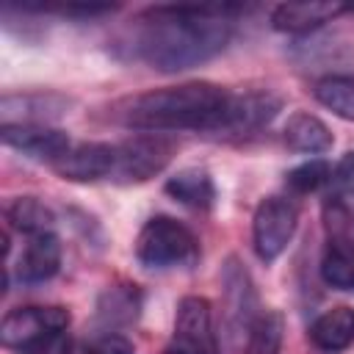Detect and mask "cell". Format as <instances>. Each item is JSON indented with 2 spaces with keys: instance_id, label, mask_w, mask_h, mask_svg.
Masks as SVG:
<instances>
[{
  "instance_id": "cell-9",
  "label": "cell",
  "mask_w": 354,
  "mask_h": 354,
  "mask_svg": "<svg viewBox=\"0 0 354 354\" xmlns=\"http://www.w3.org/2000/svg\"><path fill=\"white\" fill-rule=\"evenodd\" d=\"M0 138L6 147L17 149L33 160H44L50 166L61 155H66L72 147L69 136L58 127H50V124H3Z\"/></svg>"
},
{
  "instance_id": "cell-12",
  "label": "cell",
  "mask_w": 354,
  "mask_h": 354,
  "mask_svg": "<svg viewBox=\"0 0 354 354\" xmlns=\"http://www.w3.org/2000/svg\"><path fill=\"white\" fill-rule=\"evenodd\" d=\"M346 11H351V6H346V3H332V0L279 3V6L271 11V25H274V30L301 36V33L318 30L321 25L337 19V17L346 14Z\"/></svg>"
},
{
  "instance_id": "cell-25",
  "label": "cell",
  "mask_w": 354,
  "mask_h": 354,
  "mask_svg": "<svg viewBox=\"0 0 354 354\" xmlns=\"http://www.w3.org/2000/svg\"><path fill=\"white\" fill-rule=\"evenodd\" d=\"M83 354H136L133 343L124 337V335H116V332H105L100 337H94Z\"/></svg>"
},
{
  "instance_id": "cell-11",
  "label": "cell",
  "mask_w": 354,
  "mask_h": 354,
  "mask_svg": "<svg viewBox=\"0 0 354 354\" xmlns=\"http://www.w3.org/2000/svg\"><path fill=\"white\" fill-rule=\"evenodd\" d=\"M69 100L55 91H25V94H3L0 116L3 124H50L64 116Z\"/></svg>"
},
{
  "instance_id": "cell-6",
  "label": "cell",
  "mask_w": 354,
  "mask_h": 354,
  "mask_svg": "<svg viewBox=\"0 0 354 354\" xmlns=\"http://www.w3.org/2000/svg\"><path fill=\"white\" fill-rule=\"evenodd\" d=\"M163 354H216L213 307L205 296H183L174 313V332Z\"/></svg>"
},
{
  "instance_id": "cell-3",
  "label": "cell",
  "mask_w": 354,
  "mask_h": 354,
  "mask_svg": "<svg viewBox=\"0 0 354 354\" xmlns=\"http://www.w3.org/2000/svg\"><path fill=\"white\" fill-rule=\"evenodd\" d=\"M199 257L196 235L171 216H152L136 238V260L147 268L191 266Z\"/></svg>"
},
{
  "instance_id": "cell-8",
  "label": "cell",
  "mask_w": 354,
  "mask_h": 354,
  "mask_svg": "<svg viewBox=\"0 0 354 354\" xmlns=\"http://www.w3.org/2000/svg\"><path fill=\"white\" fill-rule=\"evenodd\" d=\"M113 160H116V144L83 141V144L69 147V152L61 155L53 163V169L58 177H64L69 183H97V180L111 177Z\"/></svg>"
},
{
  "instance_id": "cell-7",
  "label": "cell",
  "mask_w": 354,
  "mask_h": 354,
  "mask_svg": "<svg viewBox=\"0 0 354 354\" xmlns=\"http://www.w3.org/2000/svg\"><path fill=\"white\" fill-rule=\"evenodd\" d=\"M69 326V310L61 304H28L14 307L3 315L0 340L6 348H22L50 332H61Z\"/></svg>"
},
{
  "instance_id": "cell-17",
  "label": "cell",
  "mask_w": 354,
  "mask_h": 354,
  "mask_svg": "<svg viewBox=\"0 0 354 354\" xmlns=\"http://www.w3.org/2000/svg\"><path fill=\"white\" fill-rule=\"evenodd\" d=\"M141 313V290L136 285H111L97 301V318L105 326H127Z\"/></svg>"
},
{
  "instance_id": "cell-1",
  "label": "cell",
  "mask_w": 354,
  "mask_h": 354,
  "mask_svg": "<svg viewBox=\"0 0 354 354\" xmlns=\"http://www.w3.org/2000/svg\"><path fill=\"white\" fill-rule=\"evenodd\" d=\"M243 6L169 3L133 19L130 53L158 72H183L216 58L232 39V19Z\"/></svg>"
},
{
  "instance_id": "cell-13",
  "label": "cell",
  "mask_w": 354,
  "mask_h": 354,
  "mask_svg": "<svg viewBox=\"0 0 354 354\" xmlns=\"http://www.w3.org/2000/svg\"><path fill=\"white\" fill-rule=\"evenodd\" d=\"M61 268V241L55 232L30 235L19 260H17V279L25 285L47 282Z\"/></svg>"
},
{
  "instance_id": "cell-24",
  "label": "cell",
  "mask_w": 354,
  "mask_h": 354,
  "mask_svg": "<svg viewBox=\"0 0 354 354\" xmlns=\"http://www.w3.org/2000/svg\"><path fill=\"white\" fill-rule=\"evenodd\" d=\"M329 185L335 191V196H351L354 194V149L346 152L335 169H332V177H329Z\"/></svg>"
},
{
  "instance_id": "cell-21",
  "label": "cell",
  "mask_w": 354,
  "mask_h": 354,
  "mask_svg": "<svg viewBox=\"0 0 354 354\" xmlns=\"http://www.w3.org/2000/svg\"><path fill=\"white\" fill-rule=\"evenodd\" d=\"M315 100L332 111L335 116L340 119H348L354 122V80L351 77H343V75H329V77H321L313 88Z\"/></svg>"
},
{
  "instance_id": "cell-22",
  "label": "cell",
  "mask_w": 354,
  "mask_h": 354,
  "mask_svg": "<svg viewBox=\"0 0 354 354\" xmlns=\"http://www.w3.org/2000/svg\"><path fill=\"white\" fill-rule=\"evenodd\" d=\"M329 177H332V166H329L324 158H313V160H307V163L290 169L288 177H285V185H288L293 194H313V191H318L321 185H326Z\"/></svg>"
},
{
  "instance_id": "cell-4",
  "label": "cell",
  "mask_w": 354,
  "mask_h": 354,
  "mask_svg": "<svg viewBox=\"0 0 354 354\" xmlns=\"http://www.w3.org/2000/svg\"><path fill=\"white\" fill-rule=\"evenodd\" d=\"M174 152L177 144L160 133H138L133 138H124L116 144V160L108 180L119 185L147 183L171 163Z\"/></svg>"
},
{
  "instance_id": "cell-16",
  "label": "cell",
  "mask_w": 354,
  "mask_h": 354,
  "mask_svg": "<svg viewBox=\"0 0 354 354\" xmlns=\"http://www.w3.org/2000/svg\"><path fill=\"white\" fill-rule=\"evenodd\" d=\"M282 138H285V144L293 152H304V155H321L335 141L332 133H329V127L318 116L304 113V111H296V113L288 116L285 130H282Z\"/></svg>"
},
{
  "instance_id": "cell-23",
  "label": "cell",
  "mask_w": 354,
  "mask_h": 354,
  "mask_svg": "<svg viewBox=\"0 0 354 354\" xmlns=\"http://www.w3.org/2000/svg\"><path fill=\"white\" fill-rule=\"evenodd\" d=\"M17 354H72V340L66 335V329L61 332H50L22 348H17Z\"/></svg>"
},
{
  "instance_id": "cell-14",
  "label": "cell",
  "mask_w": 354,
  "mask_h": 354,
  "mask_svg": "<svg viewBox=\"0 0 354 354\" xmlns=\"http://www.w3.org/2000/svg\"><path fill=\"white\" fill-rule=\"evenodd\" d=\"M310 340L321 351H343L354 343V310L337 304L310 324Z\"/></svg>"
},
{
  "instance_id": "cell-2",
  "label": "cell",
  "mask_w": 354,
  "mask_h": 354,
  "mask_svg": "<svg viewBox=\"0 0 354 354\" xmlns=\"http://www.w3.org/2000/svg\"><path fill=\"white\" fill-rule=\"evenodd\" d=\"M232 91L207 80H191L180 86L152 88L119 100L111 108V119L138 133H221Z\"/></svg>"
},
{
  "instance_id": "cell-18",
  "label": "cell",
  "mask_w": 354,
  "mask_h": 354,
  "mask_svg": "<svg viewBox=\"0 0 354 354\" xmlns=\"http://www.w3.org/2000/svg\"><path fill=\"white\" fill-rule=\"evenodd\" d=\"M6 221H8V227H14L17 232H25L30 238V235L53 232L55 213L36 196H17L6 205Z\"/></svg>"
},
{
  "instance_id": "cell-20",
  "label": "cell",
  "mask_w": 354,
  "mask_h": 354,
  "mask_svg": "<svg viewBox=\"0 0 354 354\" xmlns=\"http://www.w3.org/2000/svg\"><path fill=\"white\" fill-rule=\"evenodd\" d=\"M285 337V318L279 310H266L249 326L243 354H279Z\"/></svg>"
},
{
  "instance_id": "cell-19",
  "label": "cell",
  "mask_w": 354,
  "mask_h": 354,
  "mask_svg": "<svg viewBox=\"0 0 354 354\" xmlns=\"http://www.w3.org/2000/svg\"><path fill=\"white\" fill-rule=\"evenodd\" d=\"M321 277L332 288L354 290V241L329 238L321 257Z\"/></svg>"
},
{
  "instance_id": "cell-10",
  "label": "cell",
  "mask_w": 354,
  "mask_h": 354,
  "mask_svg": "<svg viewBox=\"0 0 354 354\" xmlns=\"http://www.w3.org/2000/svg\"><path fill=\"white\" fill-rule=\"evenodd\" d=\"M279 108H282V100L271 91L232 94L221 136H252V133L263 130L266 124H271L274 116L279 113Z\"/></svg>"
},
{
  "instance_id": "cell-15",
  "label": "cell",
  "mask_w": 354,
  "mask_h": 354,
  "mask_svg": "<svg viewBox=\"0 0 354 354\" xmlns=\"http://www.w3.org/2000/svg\"><path fill=\"white\" fill-rule=\"evenodd\" d=\"M166 194L191 207V210H210L213 202H216V185H213V177L205 171V169H180L174 177L166 180Z\"/></svg>"
},
{
  "instance_id": "cell-5",
  "label": "cell",
  "mask_w": 354,
  "mask_h": 354,
  "mask_svg": "<svg viewBox=\"0 0 354 354\" xmlns=\"http://www.w3.org/2000/svg\"><path fill=\"white\" fill-rule=\"evenodd\" d=\"M299 227V207L288 196H266L254 207L252 216V243L263 263H274L288 243L293 241V232Z\"/></svg>"
}]
</instances>
